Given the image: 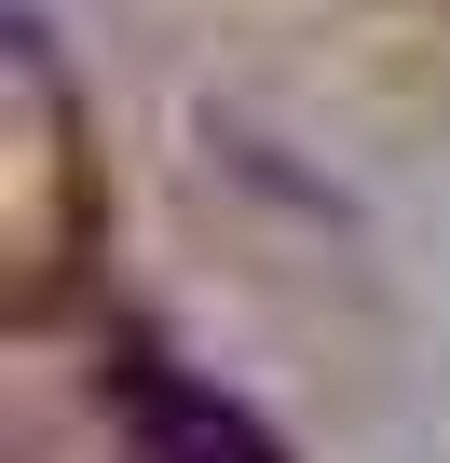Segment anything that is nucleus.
Here are the masks:
<instances>
[{
	"instance_id": "nucleus-1",
	"label": "nucleus",
	"mask_w": 450,
	"mask_h": 463,
	"mask_svg": "<svg viewBox=\"0 0 450 463\" xmlns=\"http://www.w3.org/2000/svg\"><path fill=\"white\" fill-rule=\"evenodd\" d=\"M110 409H123V449H137V463H287L218 382H191V368L150 354V341L110 354Z\"/></svg>"
}]
</instances>
